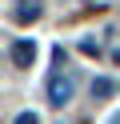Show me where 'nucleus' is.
<instances>
[{
  "instance_id": "1",
  "label": "nucleus",
  "mask_w": 120,
  "mask_h": 124,
  "mask_svg": "<svg viewBox=\"0 0 120 124\" xmlns=\"http://www.w3.org/2000/svg\"><path fill=\"white\" fill-rule=\"evenodd\" d=\"M72 88H76V80H72L68 72H52V80H48V104H52V108H64L72 100Z\"/></svg>"
},
{
  "instance_id": "2",
  "label": "nucleus",
  "mask_w": 120,
  "mask_h": 124,
  "mask_svg": "<svg viewBox=\"0 0 120 124\" xmlns=\"http://www.w3.org/2000/svg\"><path fill=\"white\" fill-rule=\"evenodd\" d=\"M12 20H16V24H32V20H40V0H16Z\"/></svg>"
},
{
  "instance_id": "3",
  "label": "nucleus",
  "mask_w": 120,
  "mask_h": 124,
  "mask_svg": "<svg viewBox=\"0 0 120 124\" xmlns=\"http://www.w3.org/2000/svg\"><path fill=\"white\" fill-rule=\"evenodd\" d=\"M32 60H36V44L32 40H16L12 44V64L16 68H32Z\"/></svg>"
},
{
  "instance_id": "4",
  "label": "nucleus",
  "mask_w": 120,
  "mask_h": 124,
  "mask_svg": "<svg viewBox=\"0 0 120 124\" xmlns=\"http://www.w3.org/2000/svg\"><path fill=\"white\" fill-rule=\"evenodd\" d=\"M112 92H116V80H108V76H100V80H92V96H96V100L112 96Z\"/></svg>"
},
{
  "instance_id": "5",
  "label": "nucleus",
  "mask_w": 120,
  "mask_h": 124,
  "mask_svg": "<svg viewBox=\"0 0 120 124\" xmlns=\"http://www.w3.org/2000/svg\"><path fill=\"white\" fill-rule=\"evenodd\" d=\"M80 52H84V56H100V40H92V36L80 40Z\"/></svg>"
},
{
  "instance_id": "6",
  "label": "nucleus",
  "mask_w": 120,
  "mask_h": 124,
  "mask_svg": "<svg viewBox=\"0 0 120 124\" xmlns=\"http://www.w3.org/2000/svg\"><path fill=\"white\" fill-rule=\"evenodd\" d=\"M16 124H36V112H20V116H16Z\"/></svg>"
}]
</instances>
